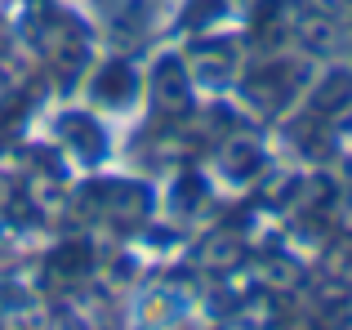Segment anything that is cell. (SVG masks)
<instances>
[{
	"label": "cell",
	"mask_w": 352,
	"mask_h": 330,
	"mask_svg": "<svg viewBox=\"0 0 352 330\" xmlns=\"http://www.w3.org/2000/svg\"><path fill=\"white\" fill-rule=\"evenodd\" d=\"M129 330H174L192 317V299L174 286H143L125 308Z\"/></svg>",
	"instance_id": "6da1fadb"
}]
</instances>
